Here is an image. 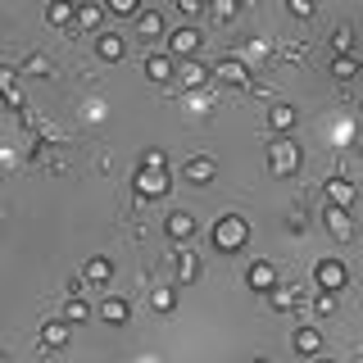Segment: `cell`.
<instances>
[{"mask_svg":"<svg viewBox=\"0 0 363 363\" xmlns=\"http://www.w3.org/2000/svg\"><path fill=\"white\" fill-rule=\"evenodd\" d=\"M164 232L173 236V241H191V236H196V218H191L186 209H173V213L164 218Z\"/></svg>","mask_w":363,"mask_h":363,"instance_id":"7c38bea8","label":"cell"},{"mask_svg":"<svg viewBox=\"0 0 363 363\" xmlns=\"http://www.w3.org/2000/svg\"><path fill=\"white\" fill-rule=\"evenodd\" d=\"M259 363H268V359H259Z\"/></svg>","mask_w":363,"mask_h":363,"instance_id":"f35d334b","label":"cell"},{"mask_svg":"<svg viewBox=\"0 0 363 363\" xmlns=\"http://www.w3.org/2000/svg\"><path fill=\"white\" fill-rule=\"evenodd\" d=\"M354 182L350 177H327V204H336V209H350V204H354Z\"/></svg>","mask_w":363,"mask_h":363,"instance_id":"8fae6325","label":"cell"},{"mask_svg":"<svg viewBox=\"0 0 363 363\" xmlns=\"http://www.w3.org/2000/svg\"><path fill=\"white\" fill-rule=\"evenodd\" d=\"M327 232H332L336 241H354V218H350V209L327 204Z\"/></svg>","mask_w":363,"mask_h":363,"instance_id":"30bf717a","label":"cell"},{"mask_svg":"<svg viewBox=\"0 0 363 363\" xmlns=\"http://www.w3.org/2000/svg\"><path fill=\"white\" fill-rule=\"evenodd\" d=\"M100 318H105L109 327H128V318H132V304L123 300V295H105V304H100Z\"/></svg>","mask_w":363,"mask_h":363,"instance_id":"4fadbf2b","label":"cell"},{"mask_svg":"<svg viewBox=\"0 0 363 363\" xmlns=\"http://www.w3.org/2000/svg\"><path fill=\"white\" fill-rule=\"evenodd\" d=\"M354 73H359V60H354V55H336V60H332V77H336V82H350Z\"/></svg>","mask_w":363,"mask_h":363,"instance_id":"cb8c5ba5","label":"cell"},{"mask_svg":"<svg viewBox=\"0 0 363 363\" xmlns=\"http://www.w3.org/2000/svg\"><path fill=\"white\" fill-rule=\"evenodd\" d=\"M109 277H113V259L109 255H91L86 259V281H100V286H105Z\"/></svg>","mask_w":363,"mask_h":363,"instance_id":"ac0fdd59","label":"cell"},{"mask_svg":"<svg viewBox=\"0 0 363 363\" xmlns=\"http://www.w3.org/2000/svg\"><path fill=\"white\" fill-rule=\"evenodd\" d=\"M204 82H209V68H204V64H196V60L182 64V86H186V91H200Z\"/></svg>","mask_w":363,"mask_h":363,"instance_id":"ffe728a7","label":"cell"},{"mask_svg":"<svg viewBox=\"0 0 363 363\" xmlns=\"http://www.w3.org/2000/svg\"><path fill=\"white\" fill-rule=\"evenodd\" d=\"M218 82H232V86H250V68L241 64V60H218Z\"/></svg>","mask_w":363,"mask_h":363,"instance_id":"9a60e30c","label":"cell"},{"mask_svg":"<svg viewBox=\"0 0 363 363\" xmlns=\"http://www.w3.org/2000/svg\"><path fill=\"white\" fill-rule=\"evenodd\" d=\"M268 164H272V173H277V177L295 173V168H300V145L286 141V136H281V141H272L268 145Z\"/></svg>","mask_w":363,"mask_h":363,"instance_id":"7a4b0ae2","label":"cell"},{"mask_svg":"<svg viewBox=\"0 0 363 363\" xmlns=\"http://www.w3.org/2000/svg\"><path fill=\"white\" fill-rule=\"evenodd\" d=\"M313 309H318V313H323V318H332V313H336V295H332V291H318V300H313Z\"/></svg>","mask_w":363,"mask_h":363,"instance_id":"f546056e","label":"cell"},{"mask_svg":"<svg viewBox=\"0 0 363 363\" xmlns=\"http://www.w3.org/2000/svg\"><path fill=\"white\" fill-rule=\"evenodd\" d=\"M68 323H86V318H91V304L82 300V295H68Z\"/></svg>","mask_w":363,"mask_h":363,"instance_id":"83f0119b","label":"cell"},{"mask_svg":"<svg viewBox=\"0 0 363 363\" xmlns=\"http://www.w3.org/2000/svg\"><path fill=\"white\" fill-rule=\"evenodd\" d=\"M196 50H200V32H196V28L168 32V55H173V60H191Z\"/></svg>","mask_w":363,"mask_h":363,"instance_id":"52a82bcc","label":"cell"},{"mask_svg":"<svg viewBox=\"0 0 363 363\" xmlns=\"http://www.w3.org/2000/svg\"><path fill=\"white\" fill-rule=\"evenodd\" d=\"M145 77L168 82V77H173V55H145Z\"/></svg>","mask_w":363,"mask_h":363,"instance_id":"d6986e66","label":"cell"},{"mask_svg":"<svg viewBox=\"0 0 363 363\" xmlns=\"http://www.w3.org/2000/svg\"><path fill=\"white\" fill-rule=\"evenodd\" d=\"M213 14H218V18H236V0H218V5H213Z\"/></svg>","mask_w":363,"mask_h":363,"instance_id":"836d02e7","label":"cell"},{"mask_svg":"<svg viewBox=\"0 0 363 363\" xmlns=\"http://www.w3.org/2000/svg\"><path fill=\"white\" fill-rule=\"evenodd\" d=\"M268 304H272L277 313H291V309H295V286H272V291H268Z\"/></svg>","mask_w":363,"mask_h":363,"instance_id":"603a6c76","label":"cell"},{"mask_svg":"<svg viewBox=\"0 0 363 363\" xmlns=\"http://www.w3.org/2000/svg\"><path fill=\"white\" fill-rule=\"evenodd\" d=\"M295 123H300V109H295V105H286V100H277V105L268 109V128L277 132V136L295 132Z\"/></svg>","mask_w":363,"mask_h":363,"instance_id":"ba28073f","label":"cell"},{"mask_svg":"<svg viewBox=\"0 0 363 363\" xmlns=\"http://www.w3.org/2000/svg\"><path fill=\"white\" fill-rule=\"evenodd\" d=\"M113 14H123V18H141L145 9L136 5V0H113Z\"/></svg>","mask_w":363,"mask_h":363,"instance_id":"1f68e13d","label":"cell"},{"mask_svg":"<svg viewBox=\"0 0 363 363\" xmlns=\"http://www.w3.org/2000/svg\"><path fill=\"white\" fill-rule=\"evenodd\" d=\"M136 28H141L145 41H150V37H164V14H159V9H145V14L136 18Z\"/></svg>","mask_w":363,"mask_h":363,"instance_id":"7402d4cb","label":"cell"},{"mask_svg":"<svg viewBox=\"0 0 363 363\" xmlns=\"http://www.w3.org/2000/svg\"><path fill=\"white\" fill-rule=\"evenodd\" d=\"M213 177H218V164H213L209 155L186 159V168H182V182H191V186H209Z\"/></svg>","mask_w":363,"mask_h":363,"instance_id":"5b68a950","label":"cell"},{"mask_svg":"<svg viewBox=\"0 0 363 363\" xmlns=\"http://www.w3.org/2000/svg\"><path fill=\"white\" fill-rule=\"evenodd\" d=\"M45 18H50L55 28H64V23H77V5H68V0H50V5H45Z\"/></svg>","mask_w":363,"mask_h":363,"instance_id":"44dd1931","label":"cell"},{"mask_svg":"<svg viewBox=\"0 0 363 363\" xmlns=\"http://www.w3.org/2000/svg\"><path fill=\"white\" fill-rule=\"evenodd\" d=\"M313 363H336V359H313Z\"/></svg>","mask_w":363,"mask_h":363,"instance_id":"d590c367","label":"cell"},{"mask_svg":"<svg viewBox=\"0 0 363 363\" xmlns=\"http://www.w3.org/2000/svg\"><path fill=\"white\" fill-rule=\"evenodd\" d=\"M132 186H136V196L141 200H159V196H168V173H155V168H136V177H132Z\"/></svg>","mask_w":363,"mask_h":363,"instance_id":"3957f363","label":"cell"},{"mask_svg":"<svg viewBox=\"0 0 363 363\" xmlns=\"http://www.w3.org/2000/svg\"><path fill=\"white\" fill-rule=\"evenodd\" d=\"M23 73H32V77H50V60H45V55H28V60H23Z\"/></svg>","mask_w":363,"mask_h":363,"instance_id":"f1b7e54d","label":"cell"},{"mask_svg":"<svg viewBox=\"0 0 363 363\" xmlns=\"http://www.w3.org/2000/svg\"><path fill=\"white\" fill-rule=\"evenodd\" d=\"M291 345H295V354H304V359H318V354H323V332H318V327H295Z\"/></svg>","mask_w":363,"mask_h":363,"instance_id":"9c48e42d","label":"cell"},{"mask_svg":"<svg viewBox=\"0 0 363 363\" xmlns=\"http://www.w3.org/2000/svg\"><path fill=\"white\" fill-rule=\"evenodd\" d=\"M245 286H250V291H259V295H268L272 286H277V268H272L268 259H255V264L245 268Z\"/></svg>","mask_w":363,"mask_h":363,"instance_id":"8992f818","label":"cell"},{"mask_svg":"<svg viewBox=\"0 0 363 363\" xmlns=\"http://www.w3.org/2000/svg\"><path fill=\"white\" fill-rule=\"evenodd\" d=\"M359 150H363V136H359Z\"/></svg>","mask_w":363,"mask_h":363,"instance_id":"8d00e7d4","label":"cell"},{"mask_svg":"<svg viewBox=\"0 0 363 363\" xmlns=\"http://www.w3.org/2000/svg\"><path fill=\"white\" fill-rule=\"evenodd\" d=\"M150 304H155V313H173V309H177V291H173V286H159V291L150 295Z\"/></svg>","mask_w":363,"mask_h":363,"instance_id":"484cf974","label":"cell"},{"mask_svg":"<svg viewBox=\"0 0 363 363\" xmlns=\"http://www.w3.org/2000/svg\"><path fill=\"white\" fill-rule=\"evenodd\" d=\"M209 241H213L218 255H236V250H245V241H250V223L241 218V213H223V218L213 223Z\"/></svg>","mask_w":363,"mask_h":363,"instance_id":"6da1fadb","label":"cell"},{"mask_svg":"<svg viewBox=\"0 0 363 363\" xmlns=\"http://www.w3.org/2000/svg\"><path fill=\"white\" fill-rule=\"evenodd\" d=\"M359 73H363V60H359Z\"/></svg>","mask_w":363,"mask_h":363,"instance_id":"74e56055","label":"cell"},{"mask_svg":"<svg viewBox=\"0 0 363 363\" xmlns=\"http://www.w3.org/2000/svg\"><path fill=\"white\" fill-rule=\"evenodd\" d=\"M291 14L295 18H313V0H291Z\"/></svg>","mask_w":363,"mask_h":363,"instance_id":"d6a6232c","label":"cell"},{"mask_svg":"<svg viewBox=\"0 0 363 363\" xmlns=\"http://www.w3.org/2000/svg\"><path fill=\"white\" fill-rule=\"evenodd\" d=\"M123 50H128V45H123V37H118V32H100V37H96V55H100L105 64L123 60Z\"/></svg>","mask_w":363,"mask_h":363,"instance_id":"2e32d148","label":"cell"},{"mask_svg":"<svg viewBox=\"0 0 363 363\" xmlns=\"http://www.w3.org/2000/svg\"><path fill=\"white\" fill-rule=\"evenodd\" d=\"M141 168H155V173H168V159H164V150H145Z\"/></svg>","mask_w":363,"mask_h":363,"instance_id":"4dcf8cb0","label":"cell"},{"mask_svg":"<svg viewBox=\"0 0 363 363\" xmlns=\"http://www.w3.org/2000/svg\"><path fill=\"white\" fill-rule=\"evenodd\" d=\"M100 18H105V9H100V5H77V28L96 32V28H100Z\"/></svg>","mask_w":363,"mask_h":363,"instance_id":"d4e9b609","label":"cell"},{"mask_svg":"<svg viewBox=\"0 0 363 363\" xmlns=\"http://www.w3.org/2000/svg\"><path fill=\"white\" fill-rule=\"evenodd\" d=\"M313 281H318V291H345V281H350V272H345V264L340 259H323V264L313 268Z\"/></svg>","mask_w":363,"mask_h":363,"instance_id":"277c9868","label":"cell"},{"mask_svg":"<svg viewBox=\"0 0 363 363\" xmlns=\"http://www.w3.org/2000/svg\"><path fill=\"white\" fill-rule=\"evenodd\" d=\"M177 9H182V14H186V18H191V14H200V9H204V5H200V0H177Z\"/></svg>","mask_w":363,"mask_h":363,"instance_id":"e575fe53","label":"cell"},{"mask_svg":"<svg viewBox=\"0 0 363 363\" xmlns=\"http://www.w3.org/2000/svg\"><path fill=\"white\" fill-rule=\"evenodd\" d=\"M177 281H182V286L200 281V255H191L186 245H182V255H177Z\"/></svg>","mask_w":363,"mask_h":363,"instance_id":"e0dca14e","label":"cell"},{"mask_svg":"<svg viewBox=\"0 0 363 363\" xmlns=\"http://www.w3.org/2000/svg\"><path fill=\"white\" fill-rule=\"evenodd\" d=\"M332 45H336V55H350V50H354V28L340 23V28L332 32Z\"/></svg>","mask_w":363,"mask_h":363,"instance_id":"4316f807","label":"cell"},{"mask_svg":"<svg viewBox=\"0 0 363 363\" xmlns=\"http://www.w3.org/2000/svg\"><path fill=\"white\" fill-rule=\"evenodd\" d=\"M68 336H73V323H68V318H50V323L41 327V345H50V350H64Z\"/></svg>","mask_w":363,"mask_h":363,"instance_id":"5bb4252c","label":"cell"}]
</instances>
